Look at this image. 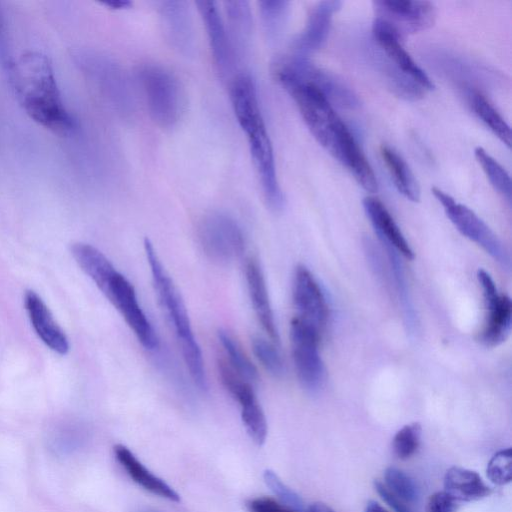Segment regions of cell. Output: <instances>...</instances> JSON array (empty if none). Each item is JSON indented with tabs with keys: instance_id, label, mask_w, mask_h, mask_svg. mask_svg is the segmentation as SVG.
I'll list each match as a JSON object with an SVG mask.
<instances>
[{
	"instance_id": "ab89813d",
	"label": "cell",
	"mask_w": 512,
	"mask_h": 512,
	"mask_svg": "<svg viewBox=\"0 0 512 512\" xmlns=\"http://www.w3.org/2000/svg\"><path fill=\"white\" fill-rule=\"evenodd\" d=\"M306 512H335V511L331 507H329L328 505H326L324 503L316 502V503L311 504L308 507V509L306 510Z\"/></svg>"
},
{
	"instance_id": "836d02e7",
	"label": "cell",
	"mask_w": 512,
	"mask_h": 512,
	"mask_svg": "<svg viewBox=\"0 0 512 512\" xmlns=\"http://www.w3.org/2000/svg\"><path fill=\"white\" fill-rule=\"evenodd\" d=\"M420 438L421 426L419 423L403 426L397 431L392 441L394 454L400 459L410 458L417 451Z\"/></svg>"
},
{
	"instance_id": "7402d4cb",
	"label": "cell",
	"mask_w": 512,
	"mask_h": 512,
	"mask_svg": "<svg viewBox=\"0 0 512 512\" xmlns=\"http://www.w3.org/2000/svg\"><path fill=\"white\" fill-rule=\"evenodd\" d=\"M227 33L235 61L247 51L252 34V13L247 1L224 2Z\"/></svg>"
},
{
	"instance_id": "9a60e30c",
	"label": "cell",
	"mask_w": 512,
	"mask_h": 512,
	"mask_svg": "<svg viewBox=\"0 0 512 512\" xmlns=\"http://www.w3.org/2000/svg\"><path fill=\"white\" fill-rule=\"evenodd\" d=\"M159 16L164 37L170 46L185 56L192 55L195 33L188 3L163 1L159 4Z\"/></svg>"
},
{
	"instance_id": "83f0119b",
	"label": "cell",
	"mask_w": 512,
	"mask_h": 512,
	"mask_svg": "<svg viewBox=\"0 0 512 512\" xmlns=\"http://www.w3.org/2000/svg\"><path fill=\"white\" fill-rule=\"evenodd\" d=\"M388 255L389 263L395 280V286L401 302L405 325L410 333H415L417 319L413 302L408 290V283L400 254L389 245L383 244Z\"/></svg>"
},
{
	"instance_id": "5b68a950",
	"label": "cell",
	"mask_w": 512,
	"mask_h": 512,
	"mask_svg": "<svg viewBox=\"0 0 512 512\" xmlns=\"http://www.w3.org/2000/svg\"><path fill=\"white\" fill-rule=\"evenodd\" d=\"M149 114L161 128H172L180 120L184 98L175 76L156 64H145L137 71Z\"/></svg>"
},
{
	"instance_id": "8fae6325",
	"label": "cell",
	"mask_w": 512,
	"mask_h": 512,
	"mask_svg": "<svg viewBox=\"0 0 512 512\" xmlns=\"http://www.w3.org/2000/svg\"><path fill=\"white\" fill-rule=\"evenodd\" d=\"M477 279L483 291L487 309L486 322L480 333V342L488 347L503 343L509 336L512 322V303L507 295L499 294L491 275L478 269Z\"/></svg>"
},
{
	"instance_id": "ac0fdd59",
	"label": "cell",
	"mask_w": 512,
	"mask_h": 512,
	"mask_svg": "<svg viewBox=\"0 0 512 512\" xmlns=\"http://www.w3.org/2000/svg\"><path fill=\"white\" fill-rule=\"evenodd\" d=\"M24 304L31 325L41 341L52 351L65 355L69 351L68 338L54 320L42 298L33 290H27Z\"/></svg>"
},
{
	"instance_id": "52a82bcc",
	"label": "cell",
	"mask_w": 512,
	"mask_h": 512,
	"mask_svg": "<svg viewBox=\"0 0 512 512\" xmlns=\"http://www.w3.org/2000/svg\"><path fill=\"white\" fill-rule=\"evenodd\" d=\"M432 193L443 206L449 220L463 236L476 243L503 268H510V257L505 246L479 216L437 187L432 188Z\"/></svg>"
},
{
	"instance_id": "f546056e",
	"label": "cell",
	"mask_w": 512,
	"mask_h": 512,
	"mask_svg": "<svg viewBox=\"0 0 512 512\" xmlns=\"http://www.w3.org/2000/svg\"><path fill=\"white\" fill-rule=\"evenodd\" d=\"M289 10V2L266 0L259 2L262 27L268 40H277L284 29Z\"/></svg>"
},
{
	"instance_id": "ffe728a7",
	"label": "cell",
	"mask_w": 512,
	"mask_h": 512,
	"mask_svg": "<svg viewBox=\"0 0 512 512\" xmlns=\"http://www.w3.org/2000/svg\"><path fill=\"white\" fill-rule=\"evenodd\" d=\"M363 207L382 244L389 245L408 260L414 252L385 205L376 197L363 199Z\"/></svg>"
},
{
	"instance_id": "d6986e66",
	"label": "cell",
	"mask_w": 512,
	"mask_h": 512,
	"mask_svg": "<svg viewBox=\"0 0 512 512\" xmlns=\"http://www.w3.org/2000/svg\"><path fill=\"white\" fill-rule=\"evenodd\" d=\"M245 278L254 312L271 341L279 344V333L270 304L263 270L254 257L247 260Z\"/></svg>"
},
{
	"instance_id": "9c48e42d",
	"label": "cell",
	"mask_w": 512,
	"mask_h": 512,
	"mask_svg": "<svg viewBox=\"0 0 512 512\" xmlns=\"http://www.w3.org/2000/svg\"><path fill=\"white\" fill-rule=\"evenodd\" d=\"M102 293L120 312L142 346L148 350L158 348L157 334L138 302L133 285L124 275L117 271Z\"/></svg>"
},
{
	"instance_id": "277c9868",
	"label": "cell",
	"mask_w": 512,
	"mask_h": 512,
	"mask_svg": "<svg viewBox=\"0 0 512 512\" xmlns=\"http://www.w3.org/2000/svg\"><path fill=\"white\" fill-rule=\"evenodd\" d=\"M144 250L150 266L156 294L167 318L173 326L189 374L194 384L200 390L205 391L208 388V383L202 352L193 334L182 297L148 238L144 240Z\"/></svg>"
},
{
	"instance_id": "6da1fadb",
	"label": "cell",
	"mask_w": 512,
	"mask_h": 512,
	"mask_svg": "<svg viewBox=\"0 0 512 512\" xmlns=\"http://www.w3.org/2000/svg\"><path fill=\"white\" fill-rule=\"evenodd\" d=\"M18 102L28 116L41 126L64 135L74 120L61 99L50 60L39 52L22 54L9 69Z\"/></svg>"
},
{
	"instance_id": "f1b7e54d",
	"label": "cell",
	"mask_w": 512,
	"mask_h": 512,
	"mask_svg": "<svg viewBox=\"0 0 512 512\" xmlns=\"http://www.w3.org/2000/svg\"><path fill=\"white\" fill-rule=\"evenodd\" d=\"M217 335L228 356L230 367L246 381L256 382L258 380L257 369L235 339L223 329H220Z\"/></svg>"
},
{
	"instance_id": "f35d334b",
	"label": "cell",
	"mask_w": 512,
	"mask_h": 512,
	"mask_svg": "<svg viewBox=\"0 0 512 512\" xmlns=\"http://www.w3.org/2000/svg\"><path fill=\"white\" fill-rule=\"evenodd\" d=\"M374 487L380 497L395 511V512H410L404 502L395 497L387 487L380 481H374Z\"/></svg>"
},
{
	"instance_id": "60d3db41",
	"label": "cell",
	"mask_w": 512,
	"mask_h": 512,
	"mask_svg": "<svg viewBox=\"0 0 512 512\" xmlns=\"http://www.w3.org/2000/svg\"><path fill=\"white\" fill-rule=\"evenodd\" d=\"M103 4L110 8H113V9H125L131 5V3L129 1H125V0L124 1L123 0H112V1L104 2Z\"/></svg>"
},
{
	"instance_id": "cb8c5ba5",
	"label": "cell",
	"mask_w": 512,
	"mask_h": 512,
	"mask_svg": "<svg viewBox=\"0 0 512 512\" xmlns=\"http://www.w3.org/2000/svg\"><path fill=\"white\" fill-rule=\"evenodd\" d=\"M443 484L444 491L455 501H475L490 493L489 487L478 473L462 467L448 469Z\"/></svg>"
},
{
	"instance_id": "30bf717a",
	"label": "cell",
	"mask_w": 512,
	"mask_h": 512,
	"mask_svg": "<svg viewBox=\"0 0 512 512\" xmlns=\"http://www.w3.org/2000/svg\"><path fill=\"white\" fill-rule=\"evenodd\" d=\"M373 9L375 18L389 26L401 40L430 28L436 18L435 6L429 1L377 0Z\"/></svg>"
},
{
	"instance_id": "7bdbcfd3",
	"label": "cell",
	"mask_w": 512,
	"mask_h": 512,
	"mask_svg": "<svg viewBox=\"0 0 512 512\" xmlns=\"http://www.w3.org/2000/svg\"><path fill=\"white\" fill-rule=\"evenodd\" d=\"M140 512H160V511L153 510V509H145V510H142Z\"/></svg>"
},
{
	"instance_id": "5bb4252c",
	"label": "cell",
	"mask_w": 512,
	"mask_h": 512,
	"mask_svg": "<svg viewBox=\"0 0 512 512\" xmlns=\"http://www.w3.org/2000/svg\"><path fill=\"white\" fill-rule=\"evenodd\" d=\"M342 3L336 0L320 1L309 11L305 26L295 39L290 55L308 59L310 54L319 50L326 42L333 15Z\"/></svg>"
},
{
	"instance_id": "d590c367",
	"label": "cell",
	"mask_w": 512,
	"mask_h": 512,
	"mask_svg": "<svg viewBox=\"0 0 512 512\" xmlns=\"http://www.w3.org/2000/svg\"><path fill=\"white\" fill-rule=\"evenodd\" d=\"M264 482L270 490L279 498V500L297 512L304 511V503L301 497L289 488L278 475L272 470H265L263 474Z\"/></svg>"
},
{
	"instance_id": "e575fe53",
	"label": "cell",
	"mask_w": 512,
	"mask_h": 512,
	"mask_svg": "<svg viewBox=\"0 0 512 512\" xmlns=\"http://www.w3.org/2000/svg\"><path fill=\"white\" fill-rule=\"evenodd\" d=\"M486 474L496 485H506L512 479V453L506 448L495 453L487 464Z\"/></svg>"
},
{
	"instance_id": "e0dca14e",
	"label": "cell",
	"mask_w": 512,
	"mask_h": 512,
	"mask_svg": "<svg viewBox=\"0 0 512 512\" xmlns=\"http://www.w3.org/2000/svg\"><path fill=\"white\" fill-rule=\"evenodd\" d=\"M302 77L317 86L330 103L343 108L354 109L359 106L355 93L334 75L323 71L310 63L309 59L288 55L281 59Z\"/></svg>"
},
{
	"instance_id": "4316f807",
	"label": "cell",
	"mask_w": 512,
	"mask_h": 512,
	"mask_svg": "<svg viewBox=\"0 0 512 512\" xmlns=\"http://www.w3.org/2000/svg\"><path fill=\"white\" fill-rule=\"evenodd\" d=\"M469 103L476 116L497 136L508 148L511 146V129L504 118L487 98L478 91L469 95Z\"/></svg>"
},
{
	"instance_id": "4fadbf2b",
	"label": "cell",
	"mask_w": 512,
	"mask_h": 512,
	"mask_svg": "<svg viewBox=\"0 0 512 512\" xmlns=\"http://www.w3.org/2000/svg\"><path fill=\"white\" fill-rule=\"evenodd\" d=\"M373 38L386 54L391 65L401 74L409 78L424 91L434 89V83L403 48L402 40L384 22L374 19L372 25Z\"/></svg>"
},
{
	"instance_id": "44dd1931",
	"label": "cell",
	"mask_w": 512,
	"mask_h": 512,
	"mask_svg": "<svg viewBox=\"0 0 512 512\" xmlns=\"http://www.w3.org/2000/svg\"><path fill=\"white\" fill-rule=\"evenodd\" d=\"M114 455L127 475L144 490L173 502L180 500L178 493L148 470L126 446L115 445Z\"/></svg>"
},
{
	"instance_id": "1f68e13d",
	"label": "cell",
	"mask_w": 512,
	"mask_h": 512,
	"mask_svg": "<svg viewBox=\"0 0 512 512\" xmlns=\"http://www.w3.org/2000/svg\"><path fill=\"white\" fill-rule=\"evenodd\" d=\"M384 481L387 489L404 503H413L419 496L415 481L404 471L390 466L385 470Z\"/></svg>"
},
{
	"instance_id": "7c38bea8",
	"label": "cell",
	"mask_w": 512,
	"mask_h": 512,
	"mask_svg": "<svg viewBox=\"0 0 512 512\" xmlns=\"http://www.w3.org/2000/svg\"><path fill=\"white\" fill-rule=\"evenodd\" d=\"M292 297L297 317L322 333L327 325L329 308L319 283L305 265L300 264L295 269Z\"/></svg>"
},
{
	"instance_id": "2e32d148",
	"label": "cell",
	"mask_w": 512,
	"mask_h": 512,
	"mask_svg": "<svg viewBox=\"0 0 512 512\" xmlns=\"http://www.w3.org/2000/svg\"><path fill=\"white\" fill-rule=\"evenodd\" d=\"M196 5L206 29L217 70L222 77H226L235 66V57L221 12L214 1H198Z\"/></svg>"
},
{
	"instance_id": "8992f818",
	"label": "cell",
	"mask_w": 512,
	"mask_h": 512,
	"mask_svg": "<svg viewBox=\"0 0 512 512\" xmlns=\"http://www.w3.org/2000/svg\"><path fill=\"white\" fill-rule=\"evenodd\" d=\"M321 333L295 316L290 323L292 358L298 380L310 392H319L325 384L326 369L319 352Z\"/></svg>"
},
{
	"instance_id": "3957f363",
	"label": "cell",
	"mask_w": 512,
	"mask_h": 512,
	"mask_svg": "<svg viewBox=\"0 0 512 512\" xmlns=\"http://www.w3.org/2000/svg\"><path fill=\"white\" fill-rule=\"evenodd\" d=\"M278 82L292 97L316 141L339 162L355 138L324 93L281 59L275 64Z\"/></svg>"
},
{
	"instance_id": "d6a6232c",
	"label": "cell",
	"mask_w": 512,
	"mask_h": 512,
	"mask_svg": "<svg viewBox=\"0 0 512 512\" xmlns=\"http://www.w3.org/2000/svg\"><path fill=\"white\" fill-rule=\"evenodd\" d=\"M252 349L261 365L274 377H281L285 372L283 359L273 342L262 337L252 339Z\"/></svg>"
},
{
	"instance_id": "603a6c76",
	"label": "cell",
	"mask_w": 512,
	"mask_h": 512,
	"mask_svg": "<svg viewBox=\"0 0 512 512\" xmlns=\"http://www.w3.org/2000/svg\"><path fill=\"white\" fill-rule=\"evenodd\" d=\"M230 395L240 405L241 419L250 438L257 445L264 444L267 436V422L252 385L241 382L231 390Z\"/></svg>"
},
{
	"instance_id": "8d00e7d4",
	"label": "cell",
	"mask_w": 512,
	"mask_h": 512,
	"mask_svg": "<svg viewBox=\"0 0 512 512\" xmlns=\"http://www.w3.org/2000/svg\"><path fill=\"white\" fill-rule=\"evenodd\" d=\"M248 512H297L281 501L270 497H256L246 502Z\"/></svg>"
},
{
	"instance_id": "4dcf8cb0",
	"label": "cell",
	"mask_w": 512,
	"mask_h": 512,
	"mask_svg": "<svg viewBox=\"0 0 512 512\" xmlns=\"http://www.w3.org/2000/svg\"><path fill=\"white\" fill-rule=\"evenodd\" d=\"M474 156L494 189L511 202V180L507 171L482 147H476Z\"/></svg>"
},
{
	"instance_id": "d4e9b609",
	"label": "cell",
	"mask_w": 512,
	"mask_h": 512,
	"mask_svg": "<svg viewBox=\"0 0 512 512\" xmlns=\"http://www.w3.org/2000/svg\"><path fill=\"white\" fill-rule=\"evenodd\" d=\"M71 254L80 268L102 292L112 276L117 272L108 258L97 248L87 243H74Z\"/></svg>"
},
{
	"instance_id": "b9f144b4",
	"label": "cell",
	"mask_w": 512,
	"mask_h": 512,
	"mask_svg": "<svg viewBox=\"0 0 512 512\" xmlns=\"http://www.w3.org/2000/svg\"><path fill=\"white\" fill-rule=\"evenodd\" d=\"M364 512H388L383 506L376 501H369L365 507Z\"/></svg>"
},
{
	"instance_id": "484cf974",
	"label": "cell",
	"mask_w": 512,
	"mask_h": 512,
	"mask_svg": "<svg viewBox=\"0 0 512 512\" xmlns=\"http://www.w3.org/2000/svg\"><path fill=\"white\" fill-rule=\"evenodd\" d=\"M381 157L396 189L412 202L420 200V186L405 160L392 148L383 145Z\"/></svg>"
},
{
	"instance_id": "74e56055",
	"label": "cell",
	"mask_w": 512,
	"mask_h": 512,
	"mask_svg": "<svg viewBox=\"0 0 512 512\" xmlns=\"http://www.w3.org/2000/svg\"><path fill=\"white\" fill-rule=\"evenodd\" d=\"M456 501L445 491L431 495L427 502V512H455Z\"/></svg>"
},
{
	"instance_id": "ba28073f",
	"label": "cell",
	"mask_w": 512,
	"mask_h": 512,
	"mask_svg": "<svg viewBox=\"0 0 512 512\" xmlns=\"http://www.w3.org/2000/svg\"><path fill=\"white\" fill-rule=\"evenodd\" d=\"M198 240L204 254L218 264L234 261L245 248L241 227L232 217L221 212L204 216L198 227Z\"/></svg>"
},
{
	"instance_id": "7a4b0ae2",
	"label": "cell",
	"mask_w": 512,
	"mask_h": 512,
	"mask_svg": "<svg viewBox=\"0 0 512 512\" xmlns=\"http://www.w3.org/2000/svg\"><path fill=\"white\" fill-rule=\"evenodd\" d=\"M230 98L237 122L246 135L266 203L273 211H280L284 197L277 178L274 151L250 75L240 73L233 78Z\"/></svg>"
}]
</instances>
